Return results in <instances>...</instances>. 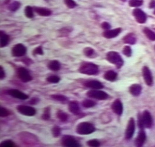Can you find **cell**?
Masks as SVG:
<instances>
[{
  "instance_id": "1",
  "label": "cell",
  "mask_w": 155,
  "mask_h": 147,
  "mask_svg": "<svg viewBox=\"0 0 155 147\" xmlns=\"http://www.w3.org/2000/svg\"><path fill=\"white\" fill-rule=\"evenodd\" d=\"M152 117L149 111H145L142 114H138L137 123L139 127L141 129L143 128H149L151 127L152 126Z\"/></svg>"
},
{
  "instance_id": "2",
  "label": "cell",
  "mask_w": 155,
  "mask_h": 147,
  "mask_svg": "<svg viewBox=\"0 0 155 147\" xmlns=\"http://www.w3.org/2000/svg\"><path fill=\"white\" fill-rule=\"evenodd\" d=\"M79 72L87 75H95L99 72V68L93 63L83 62L79 68Z\"/></svg>"
},
{
  "instance_id": "3",
  "label": "cell",
  "mask_w": 155,
  "mask_h": 147,
  "mask_svg": "<svg viewBox=\"0 0 155 147\" xmlns=\"http://www.w3.org/2000/svg\"><path fill=\"white\" fill-rule=\"evenodd\" d=\"M94 125L89 122H82L79 123L76 128V131L79 135H88L95 131Z\"/></svg>"
},
{
  "instance_id": "4",
  "label": "cell",
  "mask_w": 155,
  "mask_h": 147,
  "mask_svg": "<svg viewBox=\"0 0 155 147\" xmlns=\"http://www.w3.org/2000/svg\"><path fill=\"white\" fill-rule=\"evenodd\" d=\"M107 59L109 62L115 65L117 69H120L124 65V60L116 52H109L107 53Z\"/></svg>"
},
{
  "instance_id": "5",
  "label": "cell",
  "mask_w": 155,
  "mask_h": 147,
  "mask_svg": "<svg viewBox=\"0 0 155 147\" xmlns=\"http://www.w3.org/2000/svg\"><path fill=\"white\" fill-rule=\"evenodd\" d=\"M87 96L89 98L101 100H105L108 98V94L106 92L102 90H99L98 89H92L88 91L87 93Z\"/></svg>"
},
{
  "instance_id": "6",
  "label": "cell",
  "mask_w": 155,
  "mask_h": 147,
  "mask_svg": "<svg viewBox=\"0 0 155 147\" xmlns=\"http://www.w3.org/2000/svg\"><path fill=\"white\" fill-rule=\"evenodd\" d=\"M61 144L64 147H81L76 139L71 136H64L61 139Z\"/></svg>"
},
{
  "instance_id": "7",
  "label": "cell",
  "mask_w": 155,
  "mask_h": 147,
  "mask_svg": "<svg viewBox=\"0 0 155 147\" xmlns=\"http://www.w3.org/2000/svg\"><path fill=\"white\" fill-rule=\"evenodd\" d=\"M17 75L18 78L24 83L29 82L32 79L28 70L24 68L21 67L17 69Z\"/></svg>"
},
{
  "instance_id": "8",
  "label": "cell",
  "mask_w": 155,
  "mask_h": 147,
  "mask_svg": "<svg viewBox=\"0 0 155 147\" xmlns=\"http://www.w3.org/2000/svg\"><path fill=\"white\" fill-rule=\"evenodd\" d=\"M11 52L13 56L19 58L25 55L27 52V48L23 44L18 43L13 47Z\"/></svg>"
},
{
  "instance_id": "9",
  "label": "cell",
  "mask_w": 155,
  "mask_h": 147,
  "mask_svg": "<svg viewBox=\"0 0 155 147\" xmlns=\"http://www.w3.org/2000/svg\"><path fill=\"white\" fill-rule=\"evenodd\" d=\"M17 110L20 114L27 116H33L36 114V110L28 106L20 105L17 106Z\"/></svg>"
},
{
  "instance_id": "10",
  "label": "cell",
  "mask_w": 155,
  "mask_h": 147,
  "mask_svg": "<svg viewBox=\"0 0 155 147\" xmlns=\"http://www.w3.org/2000/svg\"><path fill=\"white\" fill-rule=\"evenodd\" d=\"M135 129V123L133 118H130L129 120L127 126L126 128L125 132V138L127 139H130L132 138Z\"/></svg>"
},
{
  "instance_id": "11",
  "label": "cell",
  "mask_w": 155,
  "mask_h": 147,
  "mask_svg": "<svg viewBox=\"0 0 155 147\" xmlns=\"http://www.w3.org/2000/svg\"><path fill=\"white\" fill-rule=\"evenodd\" d=\"M133 15L135 17L136 21L139 24H143L146 21L147 17L145 13L140 9L136 8L134 10Z\"/></svg>"
},
{
  "instance_id": "12",
  "label": "cell",
  "mask_w": 155,
  "mask_h": 147,
  "mask_svg": "<svg viewBox=\"0 0 155 147\" xmlns=\"http://www.w3.org/2000/svg\"><path fill=\"white\" fill-rule=\"evenodd\" d=\"M7 93L11 96L20 100H26L29 97L27 94L17 89H10L7 91Z\"/></svg>"
},
{
  "instance_id": "13",
  "label": "cell",
  "mask_w": 155,
  "mask_h": 147,
  "mask_svg": "<svg viewBox=\"0 0 155 147\" xmlns=\"http://www.w3.org/2000/svg\"><path fill=\"white\" fill-rule=\"evenodd\" d=\"M142 73L143 78L147 85L152 86L153 84V77L150 69L147 66H144L142 70Z\"/></svg>"
},
{
  "instance_id": "14",
  "label": "cell",
  "mask_w": 155,
  "mask_h": 147,
  "mask_svg": "<svg viewBox=\"0 0 155 147\" xmlns=\"http://www.w3.org/2000/svg\"><path fill=\"white\" fill-rule=\"evenodd\" d=\"M112 111L118 116H120L123 113V105L119 99H116L112 104Z\"/></svg>"
},
{
  "instance_id": "15",
  "label": "cell",
  "mask_w": 155,
  "mask_h": 147,
  "mask_svg": "<svg viewBox=\"0 0 155 147\" xmlns=\"http://www.w3.org/2000/svg\"><path fill=\"white\" fill-rule=\"evenodd\" d=\"M84 85L88 88L92 89H102L104 88V86L100 81L96 80H91L85 81Z\"/></svg>"
},
{
  "instance_id": "16",
  "label": "cell",
  "mask_w": 155,
  "mask_h": 147,
  "mask_svg": "<svg viewBox=\"0 0 155 147\" xmlns=\"http://www.w3.org/2000/svg\"><path fill=\"white\" fill-rule=\"evenodd\" d=\"M68 108L70 112L75 115H79L81 114V109L78 103L76 101H70L69 103Z\"/></svg>"
},
{
  "instance_id": "17",
  "label": "cell",
  "mask_w": 155,
  "mask_h": 147,
  "mask_svg": "<svg viewBox=\"0 0 155 147\" xmlns=\"http://www.w3.org/2000/svg\"><path fill=\"white\" fill-rule=\"evenodd\" d=\"M121 32V29L118 28L115 30H107L103 33V36L107 39H111L116 37Z\"/></svg>"
},
{
  "instance_id": "18",
  "label": "cell",
  "mask_w": 155,
  "mask_h": 147,
  "mask_svg": "<svg viewBox=\"0 0 155 147\" xmlns=\"http://www.w3.org/2000/svg\"><path fill=\"white\" fill-rule=\"evenodd\" d=\"M145 140V132L143 131V130L142 129L139 131V134H138V136H137V137L136 139L135 142L136 145L137 147H142V146L143 145V144H144Z\"/></svg>"
},
{
  "instance_id": "19",
  "label": "cell",
  "mask_w": 155,
  "mask_h": 147,
  "mask_svg": "<svg viewBox=\"0 0 155 147\" xmlns=\"http://www.w3.org/2000/svg\"><path fill=\"white\" fill-rule=\"evenodd\" d=\"M34 11L37 14H38L39 15L42 17H48L52 14L51 11L47 8L35 7Z\"/></svg>"
},
{
  "instance_id": "20",
  "label": "cell",
  "mask_w": 155,
  "mask_h": 147,
  "mask_svg": "<svg viewBox=\"0 0 155 147\" xmlns=\"http://www.w3.org/2000/svg\"><path fill=\"white\" fill-rule=\"evenodd\" d=\"M129 91L132 95L134 96H138L141 93L142 87L138 84L132 85L129 88Z\"/></svg>"
},
{
  "instance_id": "21",
  "label": "cell",
  "mask_w": 155,
  "mask_h": 147,
  "mask_svg": "<svg viewBox=\"0 0 155 147\" xmlns=\"http://www.w3.org/2000/svg\"><path fill=\"white\" fill-rule=\"evenodd\" d=\"M10 40L9 36L2 31L0 33V45L1 48H4L7 45Z\"/></svg>"
},
{
  "instance_id": "22",
  "label": "cell",
  "mask_w": 155,
  "mask_h": 147,
  "mask_svg": "<svg viewBox=\"0 0 155 147\" xmlns=\"http://www.w3.org/2000/svg\"><path fill=\"white\" fill-rule=\"evenodd\" d=\"M48 68L52 71H58L61 69V64L57 60H51L48 63Z\"/></svg>"
},
{
  "instance_id": "23",
  "label": "cell",
  "mask_w": 155,
  "mask_h": 147,
  "mask_svg": "<svg viewBox=\"0 0 155 147\" xmlns=\"http://www.w3.org/2000/svg\"><path fill=\"white\" fill-rule=\"evenodd\" d=\"M117 73L113 70H108L104 74V78L107 81H113L116 80L117 78Z\"/></svg>"
},
{
  "instance_id": "24",
  "label": "cell",
  "mask_w": 155,
  "mask_h": 147,
  "mask_svg": "<svg viewBox=\"0 0 155 147\" xmlns=\"http://www.w3.org/2000/svg\"><path fill=\"white\" fill-rule=\"evenodd\" d=\"M124 41L126 43H128L130 45H134L135 43L136 42V36L134 34L130 33L124 37Z\"/></svg>"
},
{
  "instance_id": "25",
  "label": "cell",
  "mask_w": 155,
  "mask_h": 147,
  "mask_svg": "<svg viewBox=\"0 0 155 147\" xmlns=\"http://www.w3.org/2000/svg\"><path fill=\"white\" fill-rule=\"evenodd\" d=\"M82 105L85 108H91L94 107L96 105V103L92 100L85 99L82 101Z\"/></svg>"
},
{
  "instance_id": "26",
  "label": "cell",
  "mask_w": 155,
  "mask_h": 147,
  "mask_svg": "<svg viewBox=\"0 0 155 147\" xmlns=\"http://www.w3.org/2000/svg\"><path fill=\"white\" fill-rule=\"evenodd\" d=\"M51 97L54 100L62 103H66L68 100V98L66 96L61 94H53L51 96Z\"/></svg>"
},
{
  "instance_id": "27",
  "label": "cell",
  "mask_w": 155,
  "mask_h": 147,
  "mask_svg": "<svg viewBox=\"0 0 155 147\" xmlns=\"http://www.w3.org/2000/svg\"><path fill=\"white\" fill-rule=\"evenodd\" d=\"M57 117L59 120H60L62 122L67 121L68 119V114L66 113H65L61 110H59L57 112Z\"/></svg>"
},
{
  "instance_id": "28",
  "label": "cell",
  "mask_w": 155,
  "mask_h": 147,
  "mask_svg": "<svg viewBox=\"0 0 155 147\" xmlns=\"http://www.w3.org/2000/svg\"><path fill=\"white\" fill-rule=\"evenodd\" d=\"M143 32L148 39L153 41L155 40V33H154L152 30L146 28L143 30Z\"/></svg>"
},
{
  "instance_id": "29",
  "label": "cell",
  "mask_w": 155,
  "mask_h": 147,
  "mask_svg": "<svg viewBox=\"0 0 155 147\" xmlns=\"http://www.w3.org/2000/svg\"><path fill=\"white\" fill-rule=\"evenodd\" d=\"M20 5H21L20 2L18 1H14L13 2H12L8 5V10L11 11H15L19 9Z\"/></svg>"
},
{
  "instance_id": "30",
  "label": "cell",
  "mask_w": 155,
  "mask_h": 147,
  "mask_svg": "<svg viewBox=\"0 0 155 147\" xmlns=\"http://www.w3.org/2000/svg\"><path fill=\"white\" fill-rule=\"evenodd\" d=\"M25 15L28 18H32L34 17L33 8L30 6H27L25 8Z\"/></svg>"
},
{
  "instance_id": "31",
  "label": "cell",
  "mask_w": 155,
  "mask_h": 147,
  "mask_svg": "<svg viewBox=\"0 0 155 147\" xmlns=\"http://www.w3.org/2000/svg\"><path fill=\"white\" fill-rule=\"evenodd\" d=\"M129 4L132 7H138L143 4V0H130Z\"/></svg>"
},
{
  "instance_id": "32",
  "label": "cell",
  "mask_w": 155,
  "mask_h": 147,
  "mask_svg": "<svg viewBox=\"0 0 155 147\" xmlns=\"http://www.w3.org/2000/svg\"><path fill=\"white\" fill-rule=\"evenodd\" d=\"M47 80L51 83H58L60 81V78L56 75H51L47 78Z\"/></svg>"
},
{
  "instance_id": "33",
  "label": "cell",
  "mask_w": 155,
  "mask_h": 147,
  "mask_svg": "<svg viewBox=\"0 0 155 147\" xmlns=\"http://www.w3.org/2000/svg\"><path fill=\"white\" fill-rule=\"evenodd\" d=\"M61 128L58 126H56L52 128V134L54 137H58L61 134Z\"/></svg>"
},
{
  "instance_id": "34",
  "label": "cell",
  "mask_w": 155,
  "mask_h": 147,
  "mask_svg": "<svg viewBox=\"0 0 155 147\" xmlns=\"http://www.w3.org/2000/svg\"><path fill=\"white\" fill-rule=\"evenodd\" d=\"M95 53V50L91 48L87 47L84 49V53L87 57H91Z\"/></svg>"
},
{
  "instance_id": "35",
  "label": "cell",
  "mask_w": 155,
  "mask_h": 147,
  "mask_svg": "<svg viewBox=\"0 0 155 147\" xmlns=\"http://www.w3.org/2000/svg\"><path fill=\"white\" fill-rule=\"evenodd\" d=\"M42 118L45 121L48 120L50 118V108L49 107L45 108L44 111L42 115Z\"/></svg>"
},
{
  "instance_id": "36",
  "label": "cell",
  "mask_w": 155,
  "mask_h": 147,
  "mask_svg": "<svg viewBox=\"0 0 155 147\" xmlns=\"http://www.w3.org/2000/svg\"><path fill=\"white\" fill-rule=\"evenodd\" d=\"M64 3L69 8H74L77 6V3L74 0H64Z\"/></svg>"
},
{
  "instance_id": "37",
  "label": "cell",
  "mask_w": 155,
  "mask_h": 147,
  "mask_svg": "<svg viewBox=\"0 0 155 147\" xmlns=\"http://www.w3.org/2000/svg\"><path fill=\"white\" fill-rule=\"evenodd\" d=\"M10 114V112L7 109L1 107L0 108V116L1 117H8Z\"/></svg>"
},
{
  "instance_id": "38",
  "label": "cell",
  "mask_w": 155,
  "mask_h": 147,
  "mask_svg": "<svg viewBox=\"0 0 155 147\" xmlns=\"http://www.w3.org/2000/svg\"><path fill=\"white\" fill-rule=\"evenodd\" d=\"M87 144L89 147H97L100 146V142L97 139H91L87 142Z\"/></svg>"
},
{
  "instance_id": "39",
  "label": "cell",
  "mask_w": 155,
  "mask_h": 147,
  "mask_svg": "<svg viewBox=\"0 0 155 147\" xmlns=\"http://www.w3.org/2000/svg\"><path fill=\"white\" fill-rule=\"evenodd\" d=\"M15 145V144L11 140H5L1 144V146L2 147H14Z\"/></svg>"
},
{
  "instance_id": "40",
  "label": "cell",
  "mask_w": 155,
  "mask_h": 147,
  "mask_svg": "<svg viewBox=\"0 0 155 147\" xmlns=\"http://www.w3.org/2000/svg\"><path fill=\"white\" fill-rule=\"evenodd\" d=\"M123 53L126 56L130 57L132 55V49L129 46H126L123 49Z\"/></svg>"
},
{
  "instance_id": "41",
  "label": "cell",
  "mask_w": 155,
  "mask_h": 147,
  "mask_svg": "<svg viewBox=\"0 0 155 147\" xmlns=\"http://www.w3.org/2000/svg\"><path fill=\"white\" fill-rule=\"evenodd\" d=\"M43 54H44V52H43V49L41 46H38L37 48H36L33 50V55H34V56L37 55H42Z\"/></svg>"
},
{
  "instance_id": "42",
  "label": "cell",
  "mask_w": 155,
  "mask_h": 147,
  "mask_svg": "<svg viewBox=\"0 0 155 147\" xmlns=\"http://www.w3.org/2000/svg\"><path fill=\"white\" fill-rule=\"evenodd\" d=\"M39 102V99L37 97H32L31 98V100H29V103L31 105H35L38 104Z\"/></svg>"
},
{
  "instance_id": "43",
  "label": "cell",
  "mask_w": 155,
  "mask_h": 147,
  "mask_svg": "<svg viewBox=\"0 0 155 147\" xmlns=\"http://www.w3.org/2000/svg\"><path fill=\"white\" fill-rule=\"evenodd\" d=\"M101 27H102L104 30H109L111 26H110V25L108 22H104L101 24Z\"/></svg>"
},
{
  "instance_id": "44",
  "label": "cell",
  "mask_w": 155,
  "mask_h": 147,
  "mask_svg": "<svg viewBox=\"0 0 155 147\" xmlns=\"http://www.w3.org/2000/svg\"><path fill=\"white\" fill-rule=\"evenodd\" d=\"M22 62L27 65H29L32 63V60L29 58H24V59H22Z\"/></svg>"
},
{
  "instance_id": "45",
  "label": "cell",
  "mask_w": 155,
  "mask_h": 147,
  "mask_svg": "<svg viewBox=\"0 0 155 147\" xmlns=\"http://www.w3.org/2000/svg\"><path fill=\"white\" fill-rule=\"evenodd\" d=\"M5 77V73L4 69L2 66H0V78L1 80H3Z\"/></svg>"
},
{
  "instance_id": "46",
  "label": "cell",
  "mask_w": 155,
  "mask_h": 147,
  "mask_svg": "<svg viewBox=\"0 0 155 147\" xmlns=\"http://www.w3.org/2000/svg\"><path fill=\"white\" fill-rule=\"evenodd\" d=\"M149 7L150 8H155V0H152L150 4H149Z\"/></svg>"
},
{
  "instance_id": "47",
  "label": "cell",
  "mask_w": 155,
  "mask_h": 147,
  "mask_svg": "<svg viewBox=\"0 0 155 147\" xmlns=\"http://www.w3.org/2000/svg\"><path fill=\"white\" fill-rule=\"evenodd\" d=\"M154 14H155V11H154Z\"/></svg>"
}]
</instances>
